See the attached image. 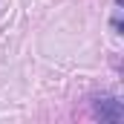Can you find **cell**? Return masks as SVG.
<instances>
[{"mask_svg": "<svg viewBox=\"0 0 124 124\" xmlns=\"http://www.w3.org/2000/svg\"><path fill=\"white\" fill-rule=\"evenodd\" d=\"M93 116L101 118V121L118 124V121H124V104L116 95H98L93 101Z\"/></svg>", "mask_w": 124, "mask_h": 124, "instance_id": "obj_1", "label": "cell"}]
</instances>
